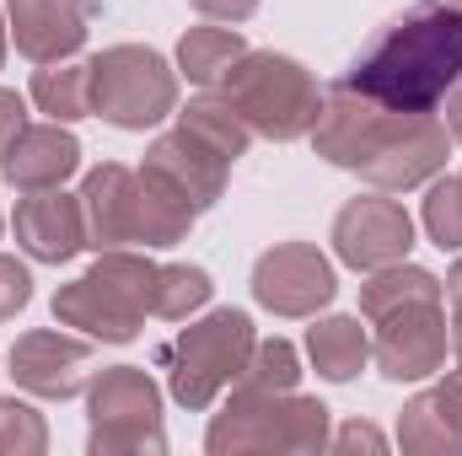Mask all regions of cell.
<instances>
[{
  "instance_id": "obj_24",
  "label": "cell",
  "mask_w": 462,
  "mask_h": 456,
  "mask_svg": "<svg viewBox=\"0 0 462 456\" xmlns=\"http://www.w3.org/2000/svg\"><path fill=\"white\" fill-rule=\"evenodd\" d=\"M301 381V360H296V343L291 339H258L242 376L231 381L236 392H296Z\"/></svg>"
},
{
  "instance_id": "obj_6",
  "label": "cell",
  "mask_w": 462,
  "mask_h": 456,
  "mask_svg": "<svg viewBox=\"0 0 462 456\" xmlns=\"http://www.w3.org/2000/svg\"><path fill=\"white\" fill-rule=\"evenodd\" d=\"M210 456L236 451H323L328 446V408L301 392H236L210 419Z\"/></svg>"
},
{
  "instance_id": "obj_11",
  "label": "cell",
  "mask_w": 462,
  "mask_h": 456,
  "mask_svg": "<svg viewBox=\"0 0 462 456\" xmlns=\"http://www.w3.org/2000/svg\"><path fill=\"white\" fill-rule=\"evenodd\" d=\"M334 252H339V263L349 269H387V263H403L409 258V247H414V221H409V210L398 205V199H387L382 188L376 194H360V199H349L345 210L334 215Z\"/></svg>"
},
{
  "instance_id": "obj_1",
  "label": "cell",
  "mask_w": 462,
  "mask_h": 456,
  "mask_svg": "<svg viewBox=\"0 0 462 456\" xmlns=\"http://www.w3.org/2000/svg\"><path fill=\"white\" fill-rule=\"evenodd\" d=\"M312 145L323 161L360 172L371 188L403 194V188L430 183L447 167L452 129L436 114H398V108L360 97L345 81H334L323 97L318 129H312Z\"/></svg>"
},
{
  "instance_id": "obj_13",
  "label": "cell",
  "mask_w": 462,
  "mask_h": 456,
  "mask_svg": "<svg viewBox=\"0 0 462 456\" xmlns=\"http://www.w3.org/2000/svg\"><path fill=\"white\" fill-rule=\"evenodd\" d=\"M87 370H92V343L70 339V333H54V328H32L11 343V376L22 392L32 397H49V403H65L87 387Z\"/></svg>"
},
{
  "instance_id": "obj_17",
  "label": "cell",
  "mask_w": 462,
  "mask_h": 456,
  "mask_svg": "<svg viewBox=\"0 0 462 456\" xmlns=\"http://www.w3.org/2000/svg\"><path fill=\"white\" fill-rule=\"evenodd\" d=\"M81 167V140L65 123H27L11 150L0 156V172L11 188L32 194V188H60L70 172Z\"/></svg>"
},
{
  "instance_id": "obj_37",
  "label": "cell",
  "mask_w": 462,
  "mask_h": 456,
  "mask_svg": "<svg viewBox=\"0 0 462 456\" xmlns=\"http://www.w3.org/2000/svg\"><path fill=\"white\" fill-rule=\"evenodd\" d=\"M0 226H5V221H0Z\"/></svg>"
},
{
  "instance_id": "obj_20",
  "label": "cell",
  "mask_w": 462,
  "mask_h": 456,
  "mask_svg": "<svg viewBox=\"0 0 462 456\" xmlns=\"http://www.w3.org/2000/svg\"><path fill=\"white\" fill-rule=\"evenodd\" d=\"M32 103L54 123H76L92 114V59H54L32 70Z\"/></svg>"
},
{
  "instance_id": "obj_29",
  "label": "cell",
  "mask_w": 462,
  "mask_h": 456,
  "mask_svg": "<svg viewBox=\"0 0 462 456\" xmlns=\"http://www.w3.org/2000/svg\"><path fill=\"white\" fill-rule=\"evenodd\" d=\"M22 129H27V97L0 87V156L11 150V140H16Z\"/></svg>"
},
{
  "instance_id": "obj_25",
  "label": "cell",
  "mask_w": 462,
  "mask_h": 456,
  "mask_svg": "<svg viewBox=\"0 0 462 456\" xmlns=\"http://www.w3.org/2000/svg\"><path fill=\"white\" fill-rule=\"evenodd\" d=\"M178 118H183L189 129H199L210 145H221L231 161H236V156H247V140H253V129L236 118V108H231L221 92H205L199 103H189V108H183Z\"/></svg>"
},
{
  "instance_id": "obj_10",
  "label": "cell",
  "mask_w": 462,
  "mask_h": 456,
  "mask_svg": "<svg viewBox=\"0 0 462 456\" xmlns=\"http://www.w3.org/2000/svg\"><path fill=\"white\" fill-rule=\"evenodd\" d=\"M334 296V263L312 242H280L253 263V301L274 317H318Z\"/></svg>"
},
{
  "instance_id": "obj_19",
  "label": "cell",
  "mask_w": 462,
  "mask_h": 456,
  "mask_svg": "<svg viewBox=\"0 0 462 456\" xmlns=\"http://www.w3.org/2000/svg\"><path fill=\"white\" fill-rule=\"evenodd\" d=\"M307 354L323 381H355L371 360V339H365L360 317H323L307 328Z\"/></svg>"
},
{
  "instance_id": "obj_22",
  "label": "cell",
  "mask_w": 462,
  "mask_h": 456,
  "mask_svg": "<svg viewBox=\"0 0 462 456\" xmlns=\"http://www.w3.org/2000/svg\"><path fill=\"white\" fill-rule=\"evenodd\" d=\"M420 296H447V285L420 269V263H387V269H371V279L360 285V317L376 323L382 312L403 306V301H420Z\"/></svg>"
},
{
  "instance_id": "obj_12",
  "label": "cell",
  "mask_w": 462,
  "mask_h": 456,
  "mask_svg": "<svg viewBox=\"0 0 462 456\" xmlns=\"http://www.w3.org/2000/svg\"><path fill=\"white\" fill-rule=\"evenodd\" d=\"M145 172L162 178L178 199H189V205L205 215V210H216L221 194H226L231 156L221 150V145H210L199 129H189V123L178 118L167 134L151 140V150H145Z\"/></svg>"
},
{
  "instance_id": "obj_14",
  "label": "cell",
  "mask_w": 462,
  "mask_h": 456,
  "mask_svg": "<svg viewBox=\"0 0 462 456\" xmlns=\"http://www.w3.org/2000/svg\"><path fill=\"white\" fill-rule=\"evenodd\" d=\"M140 205H145V172L103 161L81 183V210H87V247H140Z\"/></svg>"
},
{
  "instance_id": "obj_32",
  "label": "cell",
  "mask_w": 462,
  "mask_h": 456,
  "mask_svg": "<svg viewBox=\"0 0 462 456\" xmlns=\"http://www.w3.org/2000/svg\"><path fill=\"white\" fill-rule=\"evenodd\" d=\"M447 129H452V140L462 145V81L447 92Z\"/></svg>"
},
{
  "instance_id": "obj_35",
  "label": "cell",
  "mask_w": 462,
  "mask_h": 456,
  "mask_svg": "<svg viewBox=\"0 0 462 456\" xmlns=\"http://www.w3.org/2000/svg\"><path fill=\"white\" fill-rule=\"evenodd\" d=\"M0 65H5V16H0Z\"/></svg>"
},
{
  "instance_id": "obj_8",
  "label": "cell",
  "mask_w": 462,
  "mask_h": 456,
  "mask_svg": "<svg viewBox=\"0 0 462 456\" xmlns=\"http://www.w3.org/2000/svg\"><path fill=\"white\" fill-rule=\"evenodd\" d=\"M87 414L92 435L87 451L114 456V451H167L162 430V387L140 365H108L87 381Z\"/></svg>"
},
{
  "instance_id": "obj_5",
  "label": "cell",
  "mask_w": 462,
  "mask_h": 456,
  "mask_svg": "<svg viewBox=\"0 0 462 456\" xmlns=\"http://www.w3.org/2000/svg\"><path fill=\"white\" fill-rule=\"evenodd\" d=\"M253 317L236 312V306H221L199 323H189L183 333L162 343V370H167V392L183 403V408H210L231 381L242 376L247 354H253Z\"/></svg>"
},
{
  "instance_id": "obj_30",
  "label": "cell",
  "mask_w": 462,
  "mask_h": 456,
  "mask_svg": "<svg viewBox=\"0 0 462 456\" xmlns=\"http://www.w3.org/2000/svg\"><path fill=\"white\" fill-rule=\"evenodd\" d=\"M199 16H210V22H247L263 0H189Z\"/></svg>"
},
{
  "instance_id": "obj_31",
  "label": "cell",
  "mask_w": 462,
  "mask_h": 456,
  "mask_svg": "<svg viewBox=\"0 0 462 456\" xmlns=\"http://www.w3.org/2000/svg\"><path fill=\"white\" fill-rule=\"evenodd\" d=\"M334 446H339V451H355V446H365V451H382L387 441H382L371 424H345V430L334 435Z\"/></svg>"
},
{
  "instance_id": "obj_2",
  "label": "cell",
  "mask_w": 462,
  "mask_h": 456,
  "mask_svg": "<svg viewBox=\"0 0 462 456\" xmlns=\"http://www.w3.org/2000/svg\"><path fill=\"white\" fill-rule=\"evenodd\" d=\"M360 97L398 114H436L462 81V5L420 0L393 16L371 49L339 76Z\"/></svg>"
},
{
  "instance_id": "obj_15",
  "label": "cell",
  "mask_w": 462,
  "mask_h": 456,
  "mask_svg": "<svg viewBox=\"0 0 462 456\" xmlns=\"http://www.w3.org/2000/svg\"><path fill=\"white\" fill-rule=\"evenodd\" d=\"M16 247L38 263H70L87 247V210L81 194L70 199L65 188H32L16 199Z\"/></svg>"
},
{
  "instance_id": "obj_3",
  "label": "cell",
  "mask_w": 462,
  "mask_h": 456,
  "mask_svg": "<svg viewBox=\"0 0 462 456\" xmlns=\"http://www.w3.org/2000/svg\"><path fill=\"white\" fill-rule=\"evenodd\" d=\"M151 290H156V263L145 252L108 247L81 279L54 290V323L81 328L87 339L103 343H129L140 339L151 317Z\"/></svg>"
},
{
  "instance_id": "obj_27",
  "label": "cell",
  "mask_w": 462,
  "mask_h": 456,
  "mask_svg": "<svg viewBox=\"0 0 462 456\" xmlns=\"http://www.w3.org/2000/svg\"><path fill=\"white\" fill-rule=\"evenodd\" d=\"M49 446V424L38 408L0 397V456H38Z\"/></svg>"
},
{
  "instance_id": "obj_23",
  "label": "cell",
  "mask_w": 462,
  "mask_h": 456,
  "mask_svg": "<svg viewBox=\"0 0 462 456\" xmlns=\"http://www.w3.org/2000/svg\"><path fill=\"white\" fill-rule=\"evenodd\" d=\"M216 296L210 274L199 263H156V290H151V317L162 323H183L189 312H199Z\"/></svg>"
},
{
  "instance_id": "obj_36",
  "label": "cell",
  "mask_w": 462,
  "mask_h": 456,
  "mask_svg": "<svg viewBox=\"0 0 462 456\" xmlns=\"http://www.w3.org/2000/svg\"><path fill=\"white\" fill-rule=\"evenodd\" d=\"M452 5H462V0H452Z\"/></svg>"
},
{
  "instance_id": "obj_16",
  "label": "cell",
  "mask_w": 462,
  "mask_h": 456,
  "mask_svg": "<svg viewBox=\"0 0 462 456\" xmlns=\"http://www.w3.org/2000/svg\"><path fill=\"white\" fill-rule=\"evenodd\" d=\"M5 16H11L16 54L32 59V65H54V59H70L87 43L92 5L87 0H11Z\"/></svg>"
},
{
  "instance_id": "obj_4",
  "label": "cell",
  "mask_w": 462,
  "mask_h": 456,
  "mask_svg": "<svg viewBox=\"0 0 462 456\" xmlns=\"http://www.w3.org/2000/svg\"><path fill=\"white\" fill-rule=\"evenodd\" d=\"M216 92L263 140H301L318 129V114H323V92H318L312 70L274 49H247L221 76Z\"/></svg>"
},
{
  "instance_id": "obj_9",
  "label": "cell",
  "mask_w": 462,
  "mask_h": 456,
  "mask_svg": "<svg viewBox=\"0 0 462 456\" xmlns=\"http://www.w3.org/2000/svg\"><path fill=\"white\" fill-rule=\"evenodd\" d=\"M447 343H452V323L441 296H420L376 317L371 360L387 381H425L447 365Z\"/></svg>"
},
{
  "instance_id": "obj_7",
  "label": "cell",
  "mask_w": 462,
  "mask_h": 456,
  "mask_svg": "<svg viewBox=\"0 0 462 456\" xmlns=\"http://www.w3.org/2000/svg\"><path fill=\"white\" fill-rule=\"evenodd\" d=\"M178 114V76L145 43H114L92 59V118L114 129H156Z\"/></svg>"
},
{
  "instance_id": "obj_18",
  "label": "cell",
  "mask_w": 462,
  "mask_h": 456,
  "mask_svg": "<svg viewBox=\"0 0 462 456\" xmlns=\"http://www.w3.org/2000/svg\"><path fill=\"white\" fill-rule=\"evenodd\" d=\"M398 446L420 456H452L462 451V370L441 387L420 392L398 414Z\"/></svg>"
},
{
  "instance_id": "obj_34",
  "label": "cell",
  "mask_w": 462,
  "mask_h": 456,
  "mask_svg": "<svg viewBox=\"0 0 462 456\" xmlns=\"http://www.w3.org/2000/svg\"><path fill=\"white\" fill-rule=\"evenodd\" d=\"M452 349H457V370H462V323H452Z\"/></svg>"
},
{
  "instance_id": "obj_33",
  "label": "cell",
  "mask_w": 462,
  "mask_h": 456,
  "mask_svg": "<svg viewBox=\"0 0 462 456\" xmlns=\"http://www.w3.org/2000/svg\"><path fill=\"white\" fill-rule=\"evenodd\" d=\"M447 301H452V323H462V258L452 263V274H447Z\"/></svg>"
},
{
  "instance_id": "obj_21",
  "label": "cell",
  "mask_w": 462,
  "mask_h": 456,
  "mask_svg": "<svg viewBox=\"0 0 462 456\" xmlns=\"http://www.w3.org/2000/svg\"><path fill=\"white\" fill-rule=\"evenodd\" d=\"M242 54H247V38H242L236 27H189L183 43H178V70H183L194 87L216 92L221 76H226Z\"/></svg>"
},
{
  "instance_id": "obj_26",
  "label": "cell",
  "mask_w": 462,
  "mask_h": 456,
  "mask_svg": "<svg viewBox=\"0 0 462 456\" xmlns=\"http://www.w3.org/2000/svg\"><path fill=\"white\" fill-rule=\"evenodd\" d=\"M425 231L441 252H462V178H441L425 194Z\"/></svg>"
},
{
  "instance_id": "obj_28",
  "label": "cell",
  "mask_w": 462,
  "mask_h": 456,
  "mask_svg": "<svg viewBox=\"0 0 462 456\" xmlns=\"http://www.w3.org/2000/svg\"><path fill=\"white\" fill-rule=\"evenodd\" d=\"M27 301H32V274H27V263H16V258L0 252V323H11Z\"/></svg>"
}]
</instances>
